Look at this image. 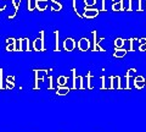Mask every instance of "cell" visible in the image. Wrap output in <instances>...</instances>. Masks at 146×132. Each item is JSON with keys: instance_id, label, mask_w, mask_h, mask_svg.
I'll use <instances>...</instances> for the list:
<instances>
[{"instance_id": "44dd1931", "label": "cell", "mask_w": 146, "mask_h": 132, "mask_svg": "<svg viewBox=\"0 0 146 132\" xmlns=\"http://www.w3.org/2000/svg\"><path fill=\"white\" fill-rule=\"evenodd\" d=\"M112 88H121V78L119 77H111Z\"/></svg>"}, {"instance_id": "5bb4252c", "label": "cell", "mask_w": 146, "mask_h": 132, "mask_svg": "<svg viewBox=\"0 0 146 132\" xmlns=\"http://www.w3.org/2000/svg\"><path fill=\"white\" fill-rule=\"evenodd\" d=\"M34 71H35V80H36L35 88H38V82H39V80L44 78V76L46 75V70H34Z\"/></svg>"}, {"instance_id": "4dcf8cb0", "label": "cell", "mask_w": 146, "mask_h": 132, "mask_svg": "<svg viewBox=\"0 0 146 132\" xmlns=\"http://www.w3.org/2000/svg\"><path fill=\"white\" fill-rule=\"evenodd\" d=\"M51 3H61V0H50Z\"/></svg>"}, {"instance_id": "f1b7e54d", "label": "cell", "mask_w": 146, "mask_h": 132, "mask_svg": "<svg viewBox=\"0 0 146 132\" xmlns=\"http://www.w3.org/2000/svg\"><path fill=\"white\" fill-rule=\"evenodd\" d=\"M68 92V88H62L60 90H57V94H66Z\"/></svg>"}, {"instance_id": "5b68a950", "label": "cell", "mask_w": 146, "mask_h": 132, "mask_svg": "<svg viewBox=\"0 0 146 132\" xmlns=\"http://www.w3.org/2000/svg\"><path fill=\"white\" fill-rule=\"evenodd\" d=\"M104 39L105 37H101L100 40H98V31H93V52H105V49L100 47V42Z\"/></svg>"}, {"instance_id": "e0dca14e", "label": "cell", "mask_w": 146, "mask_h": 132, "mask_svg": "<svg viewBox=\"0 0 146 132\" xmlns=\"http://www.w3.org/2000/svg\"><path fill=\"white\" fill-rule=\"evenodd\" d=\"M139 52H146V38H139Z\"/></svg>"}, {"instance_id": "f546056e", "label": "cell", "mask_w": 146, "mask_h": 132, "mask_svg": "<svg viewBox=\"0 0 146 132\" xmlns=\"http://www.w3.org/2000/svg\"><path fill=\"white\" fill-rule=\"evenodd\" d=\"M3 87V70L0 69V88Z\"/></svg>"}, {"instance_id": "277c9868", "label": "cell", "mask_w": 146, "mask_h": 132, "mask_svg": "<svg viewBox=\"0 0 146 132\" xmlns=\"http://www.w3.org/2000/svg\"><path fill=\"white\" fill-rule=\"evenodd\" d=\"M99 9L98 7H84V11H83V17L88 20H91V19H95V17L99 16Z\"/></svg>"}, {"instance_id": "9c48e42d", "label": "cell", "mask_w": 146, "mask_h": 132, "mask_svg": "<svg viewBox=\"0 0 146 132\" xmlns=\"http://www.w3.org/2000/svg\"><path fill=\"white\" fill-rule=\"evenodd\" d=\"M48 0H35V10H38L39 12H44L48 9Z\"/></svg>"}, {"instance_id": "d4e9b609", "label": "cell", "mask_w": 146, "mask_h": 132, "mask_svg": "<svg viewBox=\"0 0 146 132\" xmlns=\"http://www.w3.org/2000/svg\"><path fill=\"white\" fill-rule=\"evenodd\" d=\"M7 7V4H6V0H0V12L5 11Z\"/></svg>"}, {"instance_id": "d6986e66", "label": "cell", "mask_w": 146, "mask_h": 132, "mask_svg": "<svg viewBox=\"0 0 146 132\" xmlns=\"http://www.w3.org/2000/svg\"><path fill=\"white\" fill-rule=\"evenodd\" d=\"M98 3H99V11L101 12V11H107V5H106V0H98ZM96 3V4H98Z\"/></svg>"}, {"instance_id": "7c38bea8", "label": "cell", "mask_w": 146, "mask_h": 132, "mask_svg": "<svg viewBox=\"0 0 146 132\" xmlns=\"http://www.w3.org/2000/svg\"><path fill=\"white\" fill-rule=\"evenodd\" d=\"M12 1V4H13V13L12 15H9L7 16V19L9 20H12V19H15L16 17V15H17V12H18V9H20V5H21V1H16V0H11Z\"/></svg>"}, {"instance_id": "6da1fadb", "label": "cell", "mask_w": 146, "mask_h": 132, "mask_svg": "<svg viewBox=\"0 0 146 132\" xmlns=\"http://www.w3.org/2000/svg\"><path fill=\"white\" fill-rule=\"evenodd\" d=\"M124 9L127 12H131V11L140 12L145 10V3L144 0H128Z\"/></svg>"}, {"instance_id": "cb8c5ba5", "label": "cell", "mask_w": 146, "mask_h": 132, "mask_svg": "<svg viewBox=\"0 0 146 132\" xmlns=\"http://www.w3.org/2000/svg\"><path fill=\"white\" fill-rule=\"evenodd\" d=\"M72 7H73V11H74L76 15L82 19L83 16H82L80 13H79V11H78V6H77V0H72Z\"/></svg>"}, {"instance_id": "9a60e30c", "label": "cell", "mask_w": 146, "mask_h": 132, "mask_svg": "<svg viewBox=\"0 0 146 132\" xmlns=\"http://www.w3.org/2000/svg\"><path fill=\"white\" fill-rule=\"evenodd\" d=\"M128 50L125 48H122V49H115V53H113V56L115 58H124L127 55Z\"/></svg>"}, {"instance_id": "2e32d148", "label": "cell", "mask_w": 146, "mask_h": 132, "mask_svg": "<svg viewBox=\"0 0 146 132\" xmlns=\"http://www.w3.org/2000/svg\"><path fill=\"white\" fill-rule=\"evenodd\" d=\"M115 49H122L125 45V39L123 38H116L115 39Z\"/></svg>"}, {"instance_id": "7a4b0ae2", "label": "cell", "mask_w": 146, "mask_h": 132, "mask_svg": "<svg viewBox=\"0 0 146 132\" xmlns=\"http://www.w3.org/2000/svg\"><path fill=\"white\" fill-rule=\"evenodd\" d=\"M44 37H45V31H40L39 37H36L33 42H32V48H33L34 52H45Z\"/></svg>"}, {"instance_id": "8992f818", "label": "cell", "mask_w": 146, "mask_h": 132, "mask_svg": "<svg viewBox=\"0 0 146 132\" xmlns=\"http://www.w3.org/2000/svg\"><path fill=\"white\" fill-rule=\"evenodd\" d=\"M62 45H63V49H65L66 52H73L77 47V42L72 37H68V38H66L65 40H63Z\"/></svg>"}, {"instance_id": "1f68e13d", "label": "cell", "mask_w": 146, "mask_h": 132, "mask_svg": "<svg viewBox=\"0 0 146 132\" xmlns=\"http://www.w3.org/2000/svg\"><path fill=\"white\" fill-rule=\"evenodd\" d=\"M144 3H145V10H146V0H144Z\"/></svg>"}, {"instance_id": "7402d4cb", "label": "cell", "mask_w": 146, "mask_h": 132, "mask_svg": "<svg viewBox=\"0 0 146 132\" xmlns=\"http://www.w3.org/2000/svg\"><path fill=\"white\" fill-rule=\"evenodd\" d=\"M83 3H84V7H95L98 0H83Z\"/></svg>"}, {"instance_id": "4316f807", "label": "cell", "mask_w": 146, "mask_h": 132, "mask_svg": "<svg viewBox=\"0 0 146 132\" xmlns=\"http://www.w3.org/2000/svg\"><path fill=\"white\" fill-rule=\"evenodd\" d=\"M6 83H7V87H12L13 86V77H7L6 78Z\"/></svg>"}, {"instance_id": "52a82bcc", "label": "cell", "mask_w": 146, "mask_h": 132, "mask_svg": "<svg viewBox=\"0 0 146 132\" xmlns=\"http://www.w3.org/2000/svg\"><path fill=\"white\" fill-rule=\"evenodd\" d=\"M125 44H128V47H127L128 52H136V49L139 48V38L131 37L130 39L125 40Z\"/></svg>"}, {"instance_id": "484cf974", "label": "cell", "mask_w": 146, "mask_h": 132, "mask_svg": "<svg viewBox=\"0 0 146 132\" xmlns=\"http://www.w3.org/2000/svg\"><path fill=\"white\" fill-rule=\"evenodd\" d=\"M15 52H21V38L16 39V49Z\"/></svg>"}, {"instance_id": "8fae6325", "label": "cell", "mask_w": 146, "mask_h": 132, "mask_svg": "<svg viewBox=\"0 0 146 132\" xmlns=\"http://www.w3.org/2000/svg\"><path fill=\"white\" fill-rule=\"evenodd\" d=\"M29 38H21V52H31Z\"/></svg>"}, {"instance_id": "83f0119b", "label": "cell", "mask_w": 146, "mask_h": 132, "mask_svg": "<svg viewBox=\"0 0 146 132\" xmlns=\"http://www.w3.org/2000/svg\"><path fill=\"white\" fill-rule=\"evenodd\" d=\"M66 77H63V76H61V77H58V80H57V83L58 84H61V86H63V84H65L66 83Z\"/></svg>"}, {"instance_id": "ffe728a7", "label": "cell", "mask_w": 146, "mask_h": 132, "mask_svg": "<svg viewBox=\"0 0 146 132\" xmlns=\"http://www.w3.org/2000/svg\"><path fill=\"white\" fill-rule=\"evenodd\" d=\"M54 34H55V52H60V47H58V38H60V32H58V29L55 31Z\"/></svg>"}, {"instance_id": "603a6c76", "label": "cell", "mask_w": 146, "mask_h": 132, "mask_svg": "<svg viewBox=\"0 0 146 132\" xmlns=\"http://www.w3.org/2000/svg\"><path fill=\"white\" fill-rule=\"evenodd\" d=\"M27 9L28 11L32 12L35 10V0H27Z\"/></svg>"}, {"instance_id": "30bf717a", "label": "cell", "mask_w": 146, "mask_h": 132, "mask_svg": "<svg viewBox=\"0 0 146 132\" xmlns=\"http://www.w3.org/2000/svg\"><path fill=\"white\" fill-rule=\"evenodd\" d=\"M6 52H15L16 49V38L10 37L6 38Z\"/></svg>"}, {"instance_id": "4fadbf2b", "label": "cell", "mask_w": 146, "mask_h": 132, "mask_svg": "<svg viewBox=\"0 0 146 132\" xmlns=\"http://www.w3.org/2000/svg\"><path fill=\"white\" fill-rule=\"evenodd\" d=\"M134 84H135V87L138 88V89H141L144 87V84H145V78L143 76H138V77H135L134 78Z\"/></svg>"}, {"instance_id": "ac0fdd59", "label": "cell", "mask_w": 146, "mask_h": 132, "mask_svg": "<svg viewBox=\"0 0 146 132\" xmlns=\"http://www.w3.org/2000/svg\"><path fill=\"white\" fill-rule=\"evenodd\" d=\"M62 3H51V11L52 12H58L62 10Z\"/></svg>"}, {"instance_id": "3957f363", "label": "cell", "mask_w": 146, "mask_h": 132, "mask_svg": "<svg viewBox=\"0 0 146 132\" xmlns=\"http://www.w3.org/2000/svg\"><path fill=\"white\" fill-rule=\"evenodd\" d=\"M77 47H78L80 52H88L91 48V40L86 37H82L78 40V43H77Z\"/></svg>"}, {"instance_id": "ba28073f", "label": "cell", "mask_w": 146, "mask_h": 132, "mask_svg": "<svg viewBox=\"0 0 146 132\" xmlns=\"http://www.w3.org/2000/svg\"><path fill=\"white\" fill-rule=\"evenodd\" d=\"M111 9H112V11H115V12L125 11V9H124V0H112Z\"/></svg>"}]
</instances>
